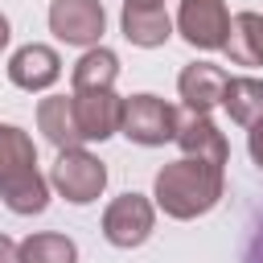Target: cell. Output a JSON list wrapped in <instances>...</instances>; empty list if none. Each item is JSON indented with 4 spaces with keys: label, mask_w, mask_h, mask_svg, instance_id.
I'll use <instances>...</instances> for the list:
<instances>
[{
    "label": "cell",
    "mask_w": 263,
    "mask_h": 263,
    "mask_svg": "<svg viewBox=\"0 0 263 263\" xmlns=\"http://www.w3.org/2000/svg\"><path fill=\"white\" fill-rule=\"evenodd\" d=\"M222 193H226V168L193 156H181L152 177V205L177 222H193L210 214L222 201Z\"/></svg>",
    "instance_id": "1"
},
{
    "label": "cell",
    "mask_w": 263,
    "mask_h": 263,
    "mask_svg": "<svg viewBox=\"0 0 263 263\" xmlns=\"http://www.w3.org/2000/svg\"><path fill=\"white\" fill-rule=\"evenodd\" d=\"M0 197L21 218L49 205V177L37 168V144L16 123H0Z\"/></svg>",
    "instance_id": "2"
},
{
    "label": "cell",
    "mask_w": 263,
    "mask_h": 263,
    "mask_svg": "<svg viewBox=\"0 0 263 263\" xmlns=\"http://www.w3.org/2000/svg\"><path fill=\"white\" fill-rule=\"evenodd\" d=\"M49 189H58L70 205H90L107 189V164L86 148H62L49 168Z\"/></svg>",
    "instance_id": "3"
},
{
    "label": "cell",
    "mask_w": 263,
    "mask_h": 263,
    "mask_svg": "<svg viewBox=\"0 0 263 263\" xmlns=\"http://www.w3.org/2000/svg\"><path fill=\"white\" fill-rule=\"evenodd\" d=\"M177 107L164 103L160 95H132L123 99V119H119V136H127L140 148H160L168 140H177Z\"/></svg>",
    "instance_id": "4"
},
{
    "label": "cell",
    "mask_w": 263,
    "mask_h": 263,
    "mask_svg": "<svg viewBox=\"0 0 263 263\" xmlns=\"http://www.w3.org/2000/svg\"><path fill=\"white\" fill-rule=\"evenodd\" d=\"M152 226H156V205L144 193H119L103 210V238L119 251L144 247L152 238Z\"/></svg>",
    "instance_id": "5"
},
{
    "label": "cell",
    "mask_w": 263,
    "mask_h": 263,
    "mask_svg": "<svg viewBox=\"0 0 263 263\" xmlns=\"http://www.w3.org/2000/svg\"><path fill=\"white\" fill-rule=\"evenodd\" d=\"M107 29V8L103 0H53L49 4V33L62 45L95 49Z\"/></svg>",
    "instance_id": "6"
},
{
    "label": "cell",
    "mask_w": 263,
    "mask_h": 263,
    "mask_svg": "<svg viewBox=\"0 0 263 263\" xmlns=\"http://www.w3.org/2000/svg\"><path fill=\"white\" fill-rule=\"evenodd\" d=\"M173 29L193 49H222L226 45V29H230L226 0H181Z\"/></svg>",
    "instance_id": "7"
},
{
    "label": "cell",
    "mask_w": 263,
    "mask_h": 263,
    "mask_svg": "<svg viewBox=\"0 0 263 263\" xmlns=\"http://www.w3.org/2000/svg\"><path fill=\"white\" fill-rule=\"evenodd\" d=\"M70 107H74V119H78V132H82V144H103L119 132V119H123V99L115 90H74L70 95Z\"/></svg>",
    "instance_id": "8"
},
{
    "label": "cell",
    "mask_w": 263,
    "mask_h": 263,
    "mask_svg": "<svg viewBox=\"0 0 263 263\" xmlns=\"http://www.w3.org/2000/svg\"><path fill=\"white\" fill-rule=\"evenodd\" d=\"M62 78V58L53 45H41V41H29L21 45L12 58H8V82L21 86V90H49L53 82Z\"/></svg>",
    "instance_id": "9"
},
{
    "label": "cell",
    "mask_w": 263,
    "mask_h": 263,
    "mask_svg": "<svg viewBox=\"0 0 263 263\" xmlns=\"http://www.w3.org/2000/svg\"><path fill=\"white\" fill-rule=\"evenodd\" d=\"M226 82H230V74H226L222 66H214V62H189V66L177 74V95H181V103H185L193 115H210V111L222 103Z\"/></svg>",
    "instance_id": "10"
},
{
    "label": "cell",
    "mask_w": 263,
    "mask_h": 263,
    "mask_svg": "<svg viewBox=\"0 0 263 263\" xmlns=\"http://www.w3.org/2000/svg\"><path fill=\"white\" fill-rule=\"evenodd\" d=\"M177 144H181L185 156L205 160V164H218V168H226V160H230V144H226L222 127H218L210 115H193V111L181 115V123H177Z\"/></svg>",
    "instance_id": "11"
},
{
    "label": "cell",
    "mask_w": 263,
    "mask_h": 263,
    "mask_svg": "<svg viewBox=\"0 0 263 263\" xmlns=\"http://www.w3.org/2000/svg\"><path fill=\"white\" fill-rule=\"evenodd\" d=\"M119 29H123V37H127L132 45H140V49H156V45H164V41L173 37V16L164 12V4H160V8H136V4H123V12H119Z\"/></svg>",
    "instance_id": "12"
},
{
    "label": "cell",
    "mask_w": 263,
    "mask_h": 263,
    "mask_svg": "<svg viewBox=\"0 0 263 263\" xmlns=\"http://www.w3.org/2000/svg\"><path fill=\"white\" fill-rule=\"evenodd\" d=\"M37 132L62 152V148H82V132L74 119V107L66 95H49L37 103Z\"/></svg>",
    "instance_id": "13"
},
{
    "label": "cell",
    "mask_w": 263,
    "mask_h": 263,
    "mask_svg": "<svg viewBox=\"0 0 263 263\" xmlns=\"http://www.w3.org/2000/svg\"><path fill=\"white\" fill-rule=\"evenodd\" d=\"M222 53L234 66H263V12H234Z\"/></svg>",
    "instance_id": "14"
},
{
    "label": "cell",
    "mask_w": 263,
    "mask_h": 263,
    "mask_svg": "<svg viewBox=\"0 0 263 263\" xmlns=\"http://www.w3.org/2000/svg\"><path fill=\"white\" fill-rule=\"evenodd\" d=\"M115 78H119V58H115V49H107V45L82 49V58H78L74 70H70V86H74V90H111Z\"/></svg>",
    "instance_id": "15"
},
{
    "label": "cell",
    "mask_w": 263,
    "mask_h": 263,
    "mask_svg": "<svg viewBox=\"0 0 263 263\" xmlns=\"http://www.w3.org/2000/svg\"><path fill=\"white\" fill-rule=\"evenodd\" d=\"M222 107L242 127H251L255 119H263V78H251V74L230 78L226 82V95H222Z\"/></svg>",
    "instance_id": "16"
},
{
    "label": "cell",
    "mask_w": 263,
    "mask_h": 263,
    "mask_svg": "<svg viewBox=\"0 0 263 263\" xmlns=\"http://www.w3.org/2000/svg\"><path fill=\"white\" fill-rule=\"evenodd\" d=\"M16 263H78V247L66 234L41 230L16 242Z\"/></svg>",
    "instance_id": "17"
},
{
    "label": "cell",
    "mask_w": 263,
    "mask_h": 263,
    "mask_svg": "<svg viewBox=\"0 0 263 263\" xmlns=\"http://www.w3.org/2000/svg\"><path fill=\"white\" fill-rule=\"evenodd\" d=\"M247 152H251L255 168L263 173V119H255V123L247 127Z\"/></svg>",
    "instance_id": "18"
},
{
    "label": "cell",
    "mask_w": 263,
    "mask_h": 263,
    "mask_svg": "<svg viewBox=\"0 0 263 263\" xmlns=\"http://www.w3.org/2000/svg\"><path fill=\"white\" fill-rule=\"evenodd\" d=\"M0 263H16V242L0 230Z\"/></svg>",
    "instance_id": "19"
},
{
    "label": "cell",
    "mask_w": 263,
    "mask_h": 263,
    "mask_svg": "<svg viewBox=\"0 0 263 263\" xmlns=\"http://www.w3.org/2000/svg\"><path fill=\"white\" fill-rule=\"evenodd\" d=\"M247 263H263V230L255 234V242H251V251H247Z\"/></svg>",
    "instance_id": "20"
},
{
    "label": "cell",
    "mask_w": 263,
    "mask_h": 263,
    "mask_svg": "<svg viewBox=\"0 0 263 263\" xmlns=\"http://www.w3.org/2000/svg\"><path fill=\"white\" fill-rule=\"evenodd\" d=\"M8 37H12V29H8V16H4V12H0V49H4V45H8Z\"/></svg>",
    "instance_id": "21"
},
{
    "label": "cell",
    "mask_w": 263,
    "mask_h": 263,
    "mask_svg": "<svg viewBox=\"0 0 263 263\" xmlns=\"http://www.w3.org/2000/svg\"><path fill=\"white\" fill-rule=\"evenodd\" d=\"M123 4H136V8H160L164 0H123Z\"/></svg>",
    "instance_id": "22"
}]
</instances>
